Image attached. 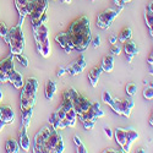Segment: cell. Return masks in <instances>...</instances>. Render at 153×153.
<instances>
[{
	"mask_svg": "<svg viewBox=\"0 0 153 153\" xmlns=\"http://www.w3.org/2000/svg\"><path fill=\"white\" fill-rule=\"evenodd\" d=\"M68 34L72 43L74 50H77L79 53H82L88 48L90 43L92 42V33L90 20L86 16H81L74 20L68 28Z\"/></svg>",
	"mask_w": 153,
	"mask_h": 153,
	"instance_id": "1",
	"label": "cell"
},
{
	"mask_svg": "<svg viewBox=\"0 0 153 153\" xmlns=\"http://www.w3.org/2000/svg\"><path fill=\"white\" fill-rule=\"evenodd\" d=\"M25 17H20V22L17 26L11 27L6 34V37L4 38L5 42L9 44L10 47V53L12 55H19L23 53L25 49V36L22 32V23H23Z\"/></svg>",
	"mask_w": 153,
	"mask_h": 153,
	"instance_id": "2",
	"label": "cell"
},
{
	"mask_svg": "<svg viewBox=\"0 0 153 153\" xmlns=\"http://www.w3.org/2000/svg\"><path fill=\"white\" fill-rule=\"evenodd\" d=\"M102 100H103L105 104H108L115 114L126 117V118H129L131 115V110L135 107L134 100H131V99H114L108 91H104L102 93Z\"/></svg>",
	"mask_w": 153,
	"mask_h": 153,
	"instance_id": "3",
	"label": "cell"
},
{
	"mask_svg": "<svg viewBox=\"0 0 153 153\" xmlns=\"http://www.w3.org/2000/svg\"><path fill=\"white\" fill-rule=\"evenodd\" d=\"M39 82L36 77H30L26 80V82L23 83L21 96H20V105L21 110L30 109L34 107L36 103V93L38 90Z\"/></svg>",
	"mask_w": 153,
	"mask_h": 153,
	"instance_id": "4",
	"label": "cell"
},
{
	"mask_svg": "<svg viewBox=\"0 0 153 153\" xmlns=\"http://www.w3.org/2000/svg\"><path fill=\"white\" fill-rule=\"evenodd\" d=\"M33 36L37 45V50L43 58L50 56V42H49V28L45 23H42L37 30H33Z\"/></svg>",
	"mask_w": 153,
	"mask_h": 153,
	"instance_id": "5",
	"label": "cell"
},
{
	"mask_svg": "<svg viewBox=\"0 0 153 153\" xmlns=\"http://www.w3.org/2000/svg\"><path fill=\"white\" fill-rule=\"evenodd\" d=\"M48 10V0H30L27 4V12L31 17L32 28L37 30L41 26L39 20Z\"/></svg>",
	"mask_w": 153,
	"mask_h": 153,
	"instance_id": "6",
	"label": "cell"
},
{
	"mask_svg": "<svg viewBox=\"0 0 153 153\" xmlns=\"http://www.w3.org/2000/svg\"><path fill=\"white\" fill-rule=\"evenodd\" d=\"M121 10L123 9L120 7L119 10L107 9L104 11H102L100 14L98 15V17H97V26L99 28H102V30H108L111 26V23L114 22V20L119 16Z\"/></svg>",
	"mask_w": 153,
	"mask_h": 153,
	"instance_id": "7",
	"label": "cell"
},
{
	"mask_svg": "<svg viewBox=\"0 0 153 153\" xmlns=\"http://www.w3.org/2000/svg\"><path fill=\"white\" fill-rule=\"evenodd\" d=\"M103 117H104V111L100 109L99 102H94V103H92V105L90 107V109H88L87 111L77 115V119L81 123H83V121H87V120H97L98 118H103Z\"/></svg>",
	"mask_w": 153,
	"mask_h": 153,
	"instance_id": "8",
	"label": "cell"
},
{
	"mask_svg": "<svg viewBox=\"0 0 153 153\" xmlns=\"http://www.w3.org/2000/svg\"><path fill=\"white\" fill-rule=\"evenodd\" d=\"M62 137L58 132V130L53 129V131L49 134V136L44 140V152L45 153H54L56 145L61 141Z\"/></svg>",
	"mask_w": 153,
	"mask_h": 153,
	"instance_id": "9",
	"label": "cell"
},
{
	"mask_svg": "<svg viewBox=\"0 0 153 153\" xmlns=\"http://www.w3.org/2000/svg\"><path fill=\"white\" fill-rule=\"evenodd\" d=\"M86 65H87L86 59H85V56L81 54V55L79 56V59H76L72 64H70L69 66L65 68V69H66V74H69V75H71V76L80 75V74L85 70Z\"/></svg>",
	"mask_w": 153,
	"mask_h": 153,
	"instance_id": "10",
	"label": "cell"
},
{
	"mask_svg": "<svg viewBox=\"0 0 153 153\" xmlns=\"http://www.w3.org/2000/svg\"><path fill=\"white\" fill-rule=\"evenodd\" d=\"M55 42L65 50V53L69 54L74 50V47H72V43L70 41V37L68 34V32H60L55 36Z\"/></svg>",
	"mask_w": 153,
	"mask_h": 153,
	"instance_id": "11",
	"label": "cell"
},
{
	"mask_svg": "<svg viewBox=\"0 0 153 153\" xmlns=\"http://www.w3.org/2000/svg\"><path fill=\"white\" fill-rule=\"evenodd\" d=\"M14 55L10 54L9 56L4 58L3 60H0V72L9 76L10 79V75L15 71V65H14ZM10 82V81H9Z\"/></svg>",
	"mask_w": 153,
	"mask_h": 153,
	"instance_id": "12",
	"label": "cell"
},
{
	"mask_svg": "<svg viewBox=\"0 0 153 153\" xmlns=\"http://www.w3.org/2000/svg\"><path fill=\"white\" fill-rule=\"evenodd\" d=\"M15 120V113L9 105H0V121L4 124H11Z\"/></svg>",
	"mask_w": 153,
	"mask_h": 153,
	"instance_id": "13",
	"label": "cell"
},
{
	"mask_svg": "<svg viewBox=\"0 0 153 153\" xmlns=\"http://www.w3.org/2000/svg\"><path fill=\"white\" fill-rule=\"evenodd\" d=\"M124 52L126 54L127 61L131 62L132 59H134V56H136L138 54V48H137V45L135 44L134 41L127 39L126 42H124Z\"/></svg>",
	"mask_w": 153,
	"mask_h": 153,
	"instance_id": "14",
	"label": "cell"
},
{
	"mask_svg": "<svg viewBox=\"0 0 153 153\" xmlns=\"http://www.w3.org/2000/svg\"><path fill=\"white\" fill-rule=\"evenodd\" d=\"M114 137H115L117 143L121 147L123 152H125L126 142H127V132H126V129H123V127H118V129H115V131H114Z\"/></svg>",
	"mask_w": 153,
	"mask_h": 153,
	"instance_id": "15",
	"label": "cell"
},
{
	"mask_svg": "<svg viewBox=\"0 0 153 153\" xmlns=\"http://www.w3.org/2000/svg\"><path fill=\"white\" fill-rule=\"evenodd\" d=\"M19 143L20 147L25 151V152H28L30 151V146H31V141H30V137L27 135V127L22 126V129L20 130V135H19Z\"/></svg>",
	"mask_w": 153,
	"mask_h": 153,
	"instance_id": "16",
	"label": "cell"
},
{
	"mask_svg": "<svg viewBox=\"0 0 153 153\" xmlns=\"http://www.w3.org/2000/svg\"><path fill=\"white\" fill-rule=\"evenodd\" d=\"M102 72H103V70H102L100 65L99 66H94V68H92L90 70V72H88V81L91 82L92 87H97Z\"/></svg>",
	"mask_w": 153,
	"mask_h": 153,
	"instance_id": "17",
	"label": "cell"
},
{
	"mask_svg": "<svg viewBox=\"0 0 153 153\" xmlns=\"http://www.w3.org/2000/svg\"><path fill=\"white\" fill-rule=\"evenodd\" d=\"M126 132H127V142H126V148H125V152H130V148H131V145L136 141L138 138V132L132 129V127H127L126 129Z\"/></svg>",
	"mask_w": 153,
	"mask_h": 153,
	"instance_id": "18",
	"label": "cell"
},
{
	"mask_svg": "<svg viewBox=\"0 0 153 153\" xmlns=\"http://www.w3.org/2000/svg\"><path fill=\"white\" fill-rule=\"evenodd\" d=\"M10 82L14 85V87L16 88V90H20V88H22L23 87V76H22V74H20V72H17L16 70L12 72L11 75H10Z\"/></svg>",
	"mask_w": 153,
	"mask_h": 153,
	"instance_id": "19",
	"label": "cell"
},
{
	"mask_svg": "<svg viewBox=\"0 0 153 153\" xmlns=\"http://www.w3.org/2000/svg\"><path fill=\"white\" fill-rule=\"evenodd\" d=\"M56 92V85L53 80H48L47 83H45V90H44V94H45V98L48 100H52L54 98V94Z\"/></svg>",
	"mask_w": 153,
	"mask_h": 153,
	"instance_id": "20",
	"label": "cell"
},
{
	"mask_svg": "<svg viewBox=\"0 0 153 153\" xmlns=\"http://www.w3.org/2000/svg\"><path fill=\"white\" fill-rule=\"evenodd\" d=\"M33 146H34V151L33 152H39V153H44V138H43V135L42 132H37L36 136H34V142H33Z\"/></svg>",
	"mask_w": 153,
	"mask_h": 153,
	"instance_id": "21",
	"label": "cell"
},
{
	"mask_svg": "<svg viewBox=\"0 0 153 153\" xmlns=\"http://www.w3.org/2000/svg\"><path fill=\"white\" fill-rule=\"evenodd\" d=\"M100 68L103 72H111L114 70V58L111 55H107L103 58L100 64Z\"/></svg>",
	"mask_w": 153,
	"mask_h": 153,
	"instance_id": "22",
	"label": "cell"
},
{
	"mask_svg": "<svg viewBox=\"0 0 153 153\" xmlns=\"http://www.w3.org/2000/svg\"><path fill=\"white\" fill-rule=\"evenodd\" d=\"M30 0H15V5H16V9L19 11L20 16L22 17H26L28 15L27 12V4H28Z\"/></svg>",
	"mask_w": 153,
	"mask_h": 153,
	"instance_id": "23",
	"label": "cell"
},
{
	"mask_svg": "<svg viewBox=\"0 0 153 153\" xmlns=\"http://www.w3.org/2000/svg\"><path fill=\"white\" fill-rule=\"evenodd\" d=\"M49 124L52 125L53 129H55V130H62V129H65L64 125H62V123H61V120L59 119V117L56 115L55 111L50 114V117H49Z\"/></svg>",
	"mask_w": 153,
	"mask_h": 153,
	"instance_id": "24",
	"label": "cell"
},
{
	"mask_svg": "<svg viewBox=\"0 0 153 153\" xmlns=\"http://www.w3.org/2000/svg\"><path fill=\"white\" fill-rule=\"evenodd\" d=\"M143 16H145V22H146V26L148 27V31H149L151 36L153 37V12H152L149 9H147V7H146Z\"/></svg>",
	"mask_w": 153,
	"mask_h": 153,
	"instance_id": "25",
	"label": "cell"
},
{
	"mask_svg": "<svg viewBox=\"0 0 153 153\" xmlns=\"http://www.w3.org/2000/svg\"><path fill=\"white\" fill-rule=\"evenodd\" d=\"M21 111H22V125L28 129L30 124H31V119H32V114H33V108L25 109Z\"/></svg>",
	"mask_w": 153,
	"mask_h": 153,
	"instance_id": "26",
	"label": "cell"
},
{
	"mask_svg": "<svg viewBox=\"0 0 153 153\" xmlns=\"http://www.w3.org/2000/svg\"><path fill=\"white\" fill-rule=\"evenodd\" d=\"M20 148L21 147H20V143L17 141H15V140H12V138L7 140L6 146H5L6 152H9V153H17V152H20Z\"/></svg>",
	"mask_w": 153,
	"mask_h": 153,
	"instance_id": "27",
	"label": "cell"
},
{
	"mask_svg": "<svg viewBox=\"0 0 153 153\" xmlns=\"http://www.w3.org/2000/svg\"><path fill=\"white\" fill-rule=\"evenodd\" d=\"M131 37H132V30H131L130 27H126V28H124V30L119 33L118 41L121 42V43H124V42H126L127 39H131Z\"/></svg>",
	"mask_w": 153,
	"mask_h": 153,
	"instance_id": "28",
	"label": "cell"
},
{
	"mask_svg": "<svg viewBox=\"0 0 153 153\" xmlns=\"http://www.w3.org/2000/svg\"><path fill=\"white\" fill-rule=\"evenodd\" d=\"M92 105V103L88 100L86 97H83L82 94H80V110H81V114H83L85 111H87L90 109V107Z\"/></svg>",
	"mask_w": 153,
	"mask_h": 153,
	"instance_id": "29",
	"label": "cell"
},
{
	"mask_svg": "<svg viewBox=\"0 0 153 153\" xmlns=\"http://www.w3.org/2000/svg\"><path fill=\"white\" fill-rule=\"evenodd\" d=\"M142 96H143V98L147 99V100L153 99V83H149V85L145 88L143 92H142Z\"/></svg>",
	"mask_w": 153,
	"mask_h": 153,
	"instance_id": "30",
	"label": "cell"
},
{
	"mask_svg": "<svg viewBox=\"0 0 153 153\" xmlns=\"http://www.w3.org/2000/svg\"><path fill=\"white\" fill-rule=\"evenodd\" d=\"M125 90H126V93H127V94H129L130 97H132V96H135L136 92H137V86H136V83H134V82L127 83L126 87H125Z\"/></svg>",
	"mask_w": 153,
	"mask_h": 153,
	"instance_id": "31",
	"label": "cell"
},
{
	"mask_svg": "<svg viewBox=\"0 0 153 153\" xmlns=\"http://www.w3.org/2000/svg\"><path fill=\"white\" fill-rule=\"evenodd\" d=\"M16 56V59L20 61V64L23 66V68H27L28 66V60H27V58L23 54H19V55H15Z\"/></svg>",
	"mask_w": 153,
	"mask_h": 153,
	"instance_id": "32",
	"label": "cell"
},
{
	"mask_svg": "<svg viewBox=\"0 0 153 153\" xmlns=\"http://www.w3.org/2000/svg\"><path fill=\"white\" fill-rule=\"evenodd\" d=\"M7 32H9L7 26H6L4 22H0V37H1V38H5L6 34H7Z\"/></svg>",
	"mask_w": 153,
	"mask_h": 153,
	"instance_id": "33",
	"label": "cell"
},
{
	"mask_svg": "<svg viewBox=\"0 0 153 153\" xmlns=\"http://www.w3.org/2000/svg\"><path fill=\"white\" fill-rule=\"evenodd\" d=\"M82 125H83V127H85L86 130H92L93 127H94V125H96V120H87V121H83Z\"/></svg>",
	"mask_w": 153,
	"mask_h": 153,
	"instance_id": "34",
	"label": "cell"
},
{
	"mask_svg": "<svg viewBox=\"0 0 153 153\" xmlns=\"http://www.w3.org/2000/svg\"><path fill=\"white\" fill-rule=\"evenodd\" d=\"M110 52L113 55H119L120 52H121V48L118 45V44H111V48H110Z\"/></svg>",
	"mask_w": 153,
	"mask_h": 153,
	"instance_id": "35",
	"label": "cell"
},
{
	"mask_svg": "<svg viewBox=\"0 0 153 153\" xmlns=\"http://www.w3.org/2000/svg\"><path fill=\"white\" fill-rule=\"evenodd\" d=\"M130 1H131V0H114V4L123 9L127 3H130Z\"/></svg>",
	"mask_w": 153,
	"mask_h": 153,
	"instance_id": "36",
	"label": "cell"
},
{
	"mask_svg": "<svg viewBox=\"0 0 153 153\" xmlns=\"http://www.w3.org/2000/svg\"><path fill=\"white\" fill-rule=\"evenodd\" d=\"M91 43H93V45L96 47V48H98L99 45H100V37L99 36H96V37H93L92 38V42Z\"/></svg>",
	"mask_w": 153,
	"mask_h": 153,
	"instance_id": "37",
	"label": "cell"
},
{
	"mask_svg": "<svg viewBox=\"0 0 153 153\" xmlns=\"http://www.w3.org/2000/svg\"><path fill=\"white\" fill-rule=\"evenodd\" d=\"M65 74H66V69H65V66H59L58 72H56V76H58V77H61V76H64Z\"/></svg>",
	"mask_w": 153,
	"mask_h": 153,
	"instance_id": "38",
	"label": "cell"
},
{
	"mask_svg": "<svg viewBox=\"0 0 153 153\" xmlns=\"http://www.w3.org/2000/svg\"><path fill=\"white\" fill-rule=\"evenodd\" d=\"M104 134H105V136L108 138H111L114 136V131H111L110 127H104Z\"/></svg>",
	"mask_w": 153,
	"mask_h": 153,
	"instance_id": "39",
	"label": "cell"
},
{
	"mask_svg": "<svg viewBox=\"0 0 153 153\" xmlns=\"http://www.w3.org/2000/svg\"><path fill=\"white\" fill-rule=\"evenodd\" d=\"M76 148H77V152H79V153H87V152H88L87 148H86V146H85L83 143H81V145H79V146H76Z\"/></svg>",
	"mask_w": 153,
	"mask_h": 153,
	"instance_id": "40",
	"label": "cell"
},
{
	"mask_svg": "<svg viewBox=\"0 0 153 153\" xmlns=\"http://www.w3.org/2000/svg\"><path fill=\"white\" fill-rule=\"evenodd\" d=\"M74 143H75L76 146H79V145H81V143H82L81 138H80L77 135H75V136H74Z\"/></svg>",
	"mask_w": 153,
	"mask_h": 153,
	"instance_id": "41",
	"label": "cell"
},
{
	"mask_svg": "<svg viewBox=\"0 0 153 153\" xmlns=\"http://www.w3.org/2000/svg\"><path fill=\"white\" fill-rule=\"evenodd\" d=\"M109 42H110L111 44H117V43H118V37H117V36H111V37L109 38Z\"/></svg>",
	"mask_w": 153,
	"mask_h": 153,
	"instance_id": "42",
	"label": "cell"
},
{
	"mask_svg": "<svg viewBox=\"0 0 153 153\" xmlns=\"http://www.w3.org/2000/svg\"><path fill=\"white\" fill-rule=\"evenodd\" d=\"M118 151H115L114 148H107V149H104L103 151V153H117Z\"/></svg>",
	"mask_w": 153,
	"mask_h": 153,
	"instance_id": "43",
	"label": "cell"
},
{
	"mask_svg": "<svg viewBox=\"0 0 153 153\" xmlns=\"http://www.w3.org/2000/svg\"><path fill=\"white\" fill-rule=\"evenodd\" d=\"M147 9H149L153 12V0H152V1H149V4L147 5Z\"/></svg>",
	"mask_w": 153,
	"mask_h": 153,
	"instance_id": "44",
	"label": "cell"
},
{
	"mask_svg": "<svg viewBox=\"0 0 153 153\" xmlns=\"http://www.w3.org/2000/svg\"><path fill=\"white\" fill-rule=\"evenodd\" d=\"M149 124L151 126H153V111L151 113V117H149Z\"/></svg>",
	"mask_w": 153,
	"mask_h": 153,
	"instance_id": "45",
	"label": "cell"
},
{
	"mask_svg": "<svg viewBox=\"0 0 153 153\" xmlns=\"http://www.w3.org/2000/svg\"><path fill=\"white\" fill-rule=\"evenodd\" d=\"M61 1H62L64 4H71L72 0H61Z\"/></svg>",
	"mask_w": 153,
	"mask_h": 153,
	"instance_id": "46",
	"label": "cell"
},
{
	"mask_svg": "<svg viewBox=\"0 0 153 153\" xmlns=\"http://www.w3.org/2000/svg\"><path fill=\"white\" fill-rule=\"evenodd\" d=\"M4 125H6V124H4L3 121H0V131L3 130V127H4Z\"/></svg>",
	"mask_w": 153,
	"mask_h": 153,
	"instance_id": "47",
	"label": "cell"
},
{
	"mask_svg": "<svg viewBox=\"0 0 153 153\" xmlns=\"http://www.w3.org/2000/svg\"><path fill=\"white\" fill-rule=\"evenodd\" d=\"M149 74L153 76V66H149Z\"/></svg>",
	"mask_w": 153,
	"mask_h": 153,
	"instance_id": "48",
	"label": "cell"
},
{
	"mask_svg": "<svg viewBox=\"0 0 153 153\" xmlns=\"http://www.w3.org/2000/svg\"><path fill=\"white\" fill-rule=\"evenodd\" d=\"M1 99H3V92L0 91V102H1Z\"/></svg>",
	"mask_w": 153,
	"mask_h": 153,
	"instance_id": "49",
	"label": "cell"
},
{
	"mask_svg": "<svg viewBox=\"0 0 153 153\" xmlns=\"http://www.w3.org/2000/svg\"><path fill=\"white\" fill-rule=\"evenodd\" d=\"M92 1H96V0H92Z\"/></svg>",
	"mask_w": 153,
	"mask_h": 153,
	"instance_id": "50",
	"label": "cell"
},
{
	"mask_svg": "<svg viewBox=\"0 0 153 153\" xmlns=\"http://www.w3.org/2000/svg\"><path fill=\"white\" fill-rule=\"evenodd\" d=\"M152 52H153V50H152Z\"/></svg>",
	"mask_w": 153,
	"mask_h": 153,
	"instance_id": "51",
	"label": "cell"
}]
</instances>
